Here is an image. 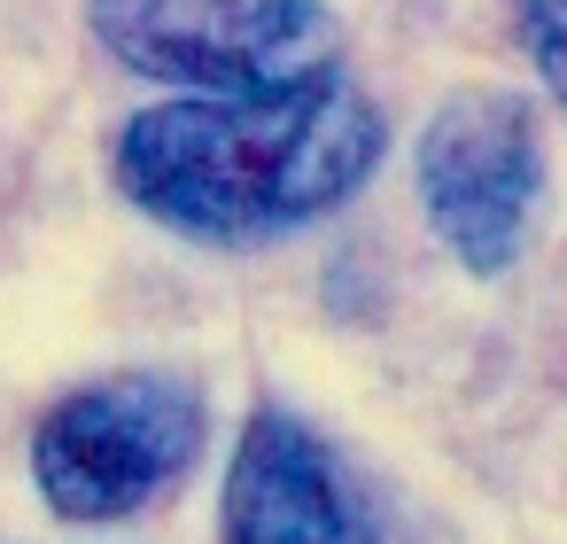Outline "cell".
I'll list each match as a JSON object with an SVG mask.
<instances>
[{"instance_id":"cell-1","label":"cell","mask_w":567,"mask_h":544,"mask_svg":"<svg viewBox=\"0 0 567 544\" xmlns=\"http://www.w3.org/2000/svg\"><path fill=\"white\" fill-rule=\"evenodd\" d=\"M381 148L389 125L373 94L342 63H319L257 94H179L125 117L110 172L156 226L210 249H257L342 211Z\"/></svg>"},{"instance_id":"cell-2","label":"cell","mask_w":567,"mask_h":544,"mask_svg":"<svg viewBox=\"0 0 567 544\" xmlns=\"http://www.w3.org/2000/svg\"><path fill=\"white\" fill-rule=\"evenodd\" d=\"M210 443L203 389L179 373H102L32 428V482L63 521L148 513Z\"/></svg>"},{"instance_id":"cell-3","label":"cell","mask_w":567,"mask_h":544,"mask_svg":"<svg viewBox=\"0 0 567 544\" xmlns=\"http://www.w3.org/2000/svg\"><path fill=\"white\" fill-rule=\"evenodd\" d=\"M412 179L435 242L474 273L497 280L520 265L544 203V125L520 86H458L427 110L412 141Z\"/></svg>"},{"instance_id":"cell-4","label":"cell","mask_w":567,"mask_h":544,"mask_svg":"<svg viewBox=\"0 0 567 544\" xmlns=\"http://www.w3.org/2000/svg\"><path fill=\"white\" fill-rule=\"evenodd\" d=\"M94 40L187 94H257L334 63L327 0H86Z\"/></svg>"},{"instance_id":"cell-5","label":"cell","mask_w":567,"mask_h":544,"mask_svg":"<svg viewBox=\"0 0 567 544\" xmlns=\"http://www.w3.org/2000/svg\"><path fill=\"white\" fill-rule=\"evenodd\" d=\"M218 544H381V521L319 428L257 404L226 459Z\"/></svg>"},{"instance_id":"cell-6","label":"cell","mask_w":567,"mask_h":544,"mask_svg":"<svg viewBox=\"0 0 567 544\" xmlns=\"http://www.w3.org/2000/svg\"><path fill=\"white\" fill-rule=\"evenodd\" d=\"M513 24H520V55L536 86L567 110V0H513Z\"/></svg>"}]
</instances>
